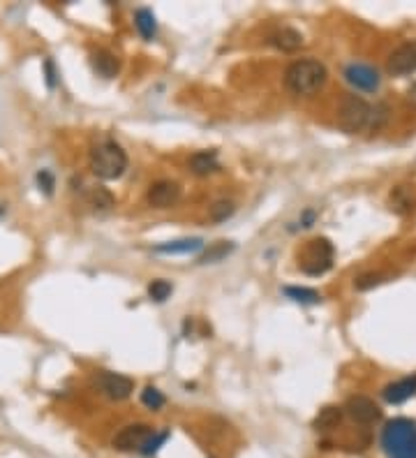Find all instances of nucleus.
I'll use <instances>...</instances> for the list:
<instances>
[{"instance_id":"1","label":"nucleus","mask_w":416,"mask_h":458,"mask_svg":"<svg viewBox=\"0 0 416 458\" xmlns=\"http://www.w3.org/2000/svg\"><path fill=\"white\" fill-rule=\"evenodd\" d=\"M388 121V107L384 102L370 104L363 97L349 95L340 107V130L347 134H361V132H377L382 130Z\"/></svg>"},{"instance_id":"2","label":"nucleus","mask_w":416,"mask_h":458,"mask_svg":"<svg viewBox=\"0 0 416 458\" xmlns=\"http://www.w3.org/2000/svg\"><path fill=\"white\" fill-rule=\"evenodd\" d=\"M379 447L386 458H416V421L407 417L386 421L379 435Z\"/></svg>"},{"instance_id":"3","label":"nucleus","mask_w":416,"mask_h":458,"mask_svg":"<svg viewBox=\"0 0 416 458\" xmlns=\"http://www.w3.org/2000/svg\"><path fill=\"white\" fill-rule=\"evenodd\" d=\"M329 82V70L314 58L294 60L285 72V86L294 95H314Z\"/></svg>"},{"instance_id":"4","label":"nucleus","mask_w":416,"mask_h":458,"mask_svg":"<svg viewBox=\"0 0 416 458\" xmlns=\"http://www.w3.org/2000/svg\"><path fill=\"white\" fill-rule=\"evenodd\" d=\"M128 153L114 139H102L90 148V169L102 181H116L128 169Z\"/></svg>"},{"instance_id":"5","label":"nucleus","mask_w":416,"mask_h":458,"mask_svg":"<svg viewBox=\"0 0 416 458\" xmlns=\"http://www.w3.org/2000/svg\"><path fill=\"white\" fill-rule=\"evenodd\" d=\"M333 266V246L329 239H314L307 244L301 262V271L307 276H322Z\"/></svg>"},{"instance_id":"6","label":"nucleus","mask_w":416,"mask_h":458,"mask_svg":"<svg viewBox=\"0 0 416 458\" xmlns=\"http://www.w3.org/2000/svg\"><path fill=\"white\" fill-rule=\"evenodd\" d=\"M342 77L345 82L361 93H377L379 86H382V77H379L377 67L368 65V62H349V65L342 70Z\"/></svg>"},{"instance_id":"7","label":"nucleus","mask_w":416,"mask_h":458,"mask_svg":"<svg viewBox=\"0 0 416 458\" xmlns=\"http://www.w3.org/2000/svg\"><path fill=\"white\" fill-rule=\"evenodd\" d=\"M153 433H155V430L148 424H130L114 435L111 445H114V449H119V452H141L143 445L153 437Z\"/></svg>"},{"instance_id":"8","label":"nucleus","mask_w":416,"mask_h":458,"mask_svg":"<svg viewBox=\"0 0 416 458\" xmlns=\"http://www.w3.org/2000/svg\"><path fill=\"white\" fill-rule=\"evenodd\" d=\"M95 384H97V389L102 391L106 398H111V400H125L134 391V382L130 380L128 375L109 373V371L99 373L95 377Z\"/></svg>"},{"instance_id":"9","label":"nucleus","mask_w":416,"mask_h":458,"mask_svg":"<svg viewBox=\"0 0 416 458\" xmlns=\"http://www.w3.org/2000/svg\"><path fill=\"white\" fill-rule=\"evenodd\" d=\"M386 70H388V75H393V77H407V75H412V72H416V40L400 44V47L388 56Z\"/></svg>"},{"instance_id":"10","label":"nucleus","mask_w":416,"mask_h":458,"mask_svg":"<svg viewBox=\"0 0 416 458\" xmlns=\"http://www.w3.org/2000/svg\"><path fill=\"white\" fill-rule=\"evenodd\" d=\"M345 412L361 426H370L382 419V410H379L377 403L370 400L368 396H351L345 405Z\"/></svg>"},{"instance_id":"11","label":"nucleus","mask_w":416,"mask_h":458,"mask_svg":"<svg viewBox=\"0 0 416 458\" xmlns=\"http://www.w3.org/2000/svg\"><path fill=\"white\" fill-rule=\"evenodd\" d=\"M146 200L153 209H169L180 200V185L174 181H158L148 187Z\"/></svg>"},{"instance_id":"12","label":"nucleus","mask_w":416,"mask_h":458,"mask_svg":"<svg viewBox=\"0 0 416 458\" xmlns=\"http://www.w3.org/2000/svg\"><path fill=\"white\" fill-rule=\"evenodd\" d=\"M414 393H416V375H407L391 384H386L382 389V398L386 403H391V405H400V403L410 400Z\"/></svg>"},{"instance_id":"13","label":"nucleus","mask_w":416,"mask_h":458,"mask_svg":"<svg viewBox=\"0 0 416 458\" xmlns=\"http://www.w3.org/2000/svg\"><path fill=\"white\" fill-rule=\"evenodd\" d=\"M90 65H93L95 75H99L102 79H114L121 70L119 58H116L111 51H104V49H99L90 56Z\"/></svg>"},{"instance_id":"14","label":"nucleus","mask_w":416,"mask_h":458,"mask_svg":"<svg viewBox=\"0 0 416 458\" xmlns=\"http://www.w3.org/2000/svg\"><path fill=\"white\" fill-rule=\"evenodd\" d=\"M218 169H220V160H218V153L215 151H199L190 158V172L197 174V176L215 174Z\"/></svg>"},{"instance_id":"15","label":"nucleus","mask_w":416,"mask_h":458,"mask_svg":"<svg viewBox=\"0 0 416 458\" xmlns=\"http://www.w3.org/2000/svg\"><path fill=\"white\" fill-rule=\"evenodd\" d=\"M268 42L280 51H296V49L303 47V35L298 33L296 28H289V26H285V28H278L273 35H270Z\"/></svg>"},{"instance_id":"16","label":"nucleus","mask_w":416,"mask_h":458,"mask_svg":"<svg viewBox=\"0 0 416 458\" xmlns=\"http://www.w3.org/2000/svg\"><path fill=\"white\" fill-rule=\"evenodd\" d=\"M204 248L202 239H178V241H167V244L155 246V253L162 255H190Z\"/></svg>"},{"instance_id":"17","label":"nucleus","mask_w":416,"mask_h":458,"mask_svg":"<svg viewBox=\"0 0 416 458\" xmlns=\"http://www.w3.org/2000/svg\"><path fill=\"white\" fill-rule=\"evenodd\" d=\"M342 415H345V410L338 408V405H327V408H322L319 415L314 417V421H312V428L319 430V433H329V430H333V428L340 426Z\"/></svg>"},{"instance_id":"18","label":"nucleus","mask_w":416,"mask_h":458,"mask_svg":"<svg viewBox=\"0 0 416 458\" xmlns=\"http://www.w3.org/2000/svg\"><path fill=\"white\" fill-rule=\"evenodd\" d=\"M134 26H137V31H139V35L143 40L155 38V33H158L155 14H153L150 10H146V7H141V10H137V14H134Z\"/></svg>"},{"instance_id":"19","label":"nucleus","mask_w":416,"mask_h":458,"mask_svg":"<svg viewBox=\"0 0 416 458\" xmlns=\"http://www.w3.org/2000/svg\"><path fill=\"white\" fill-rule=\"evenodd\" d=\"M285 294L292 301L303 303V305H310V303H319L322 301V294L310 290V287H285Z\"/></svg>"},{"instance_id":"20","label":"nucleus","mask_w":416,"mask_h":458,"mask_svg":"<svg viewBox=\"0 0 416 458\" xmlns=\"http://www.w3.org/2000/svg\"><path fill=\"white\" fill-rule=\"evenodd\" d=\"M88 197H90V204H93L95 209H99V211H106V209H111V206H114V195L102 185L90 187Z\"/></svg>"},{"instance_id":"21","label":"nucleus","mask_w":416,"mask_h":458,"mask_svg":"<svg viewBox=\"0 0 416 458\" xmlns=\"http://www.w3.org/2000/svg\"><path fill=\"white\" fill-rule=\"evenodd\" d=\"M141 403H143V405H146L148 410H162V408H165L167 398H165V393H162L160 389L146 387V389L141 391Z\"/></svg>"},{"instance_id":"22","label":"nucleus","mask_w":416,"mask_h":458,"mask_svg":"<svg viewBox=\"0 0 416 458\" xmlns=\"http://www.w3.org/2000/svg\"><path fill=\"white\" fill-rule=\"evenodd\" d=\"M171 292H174V287H171V283H167V280H153L148 285V296L153 301H158V303L167 301L171 296Z\"/></svg>"},{"instance_id":"23","label":"nucleus","mask_w":416,"mask_h":458,"mask_svg":"<svg viewBox=\"0 0 416 458\" xmlns=\"http://www.w3.org/2000/svg\"><path fill=\"white\" fill-rule=\"evenodd\" d=\"M234 211H236V206H234L231 202H224V200L215 202L211 206V218H213V222H224L227 218H231Z\"/></svg>"},{"instance_id":"24","label":"nucleus","mask_w":416,"mask_h":458,"mask_svg":"<svg viewBox=\"0 0 416 458\" xmlns=\"http://www.w3.org/2000/svg\"><path fill=\"white\" fill-rule=\"evenodd\" d=\"M167 440H169V430H162V433H153V437L148 440L146 445H143V449H141L139 454H143V456H153V454H155L162 445L167 442Z\"/></svg>"},{"instance_id":"25","label":"nucleus","mask_w":416,"mask_h":458,"mask_svg":"<svg viewBox=\"0 0 416 458\" xmlns=\"http://www.w3.org/2000/svg\"><path fill=\"white\" fill-rule=\"evenodd\" d=\"M38 185H40V192L44 195H53V187H56V178H53V174L49 172V169H40L38 172Z\"/></svg>"},{"instance_id":"26","label":"nucleus","mask_w":416,"mask_h":458,"mask_svg":"<svg viewBox=\"0 0 416 458\" xmlns=\"http://www.w3.org/2000/svg\"><path fill=\"white\" fill-rule=\"evenodd\" d=\"M231 250H234V246H227V244H218V246L211 248V250H208V253L202 257V262H204V264H208V262H215V259H222L224 255H229Z\"/></svg>"},{"instance_id":"27","label":"nucleus","mask_w":416,"mask_h":458,"mask_svg":"<svg viewBox=\"0 0 416 458\" xmlns=\"http://www.w3.org/2000/svg\"><path fill=\"white\" fill-rule=\"evenodd\" d=\"M382 283V278L375 276V273H368V276H361L358 280H356V287L358 290H368V287H373V285H379Z\"/></svg>"},{"instance_id":"28","label":"nucleus","mask_w":416,"mask_h":458,"mask_svg":"<svg viewBox=\"0 0 416 458\" xmlns=\"http://www.w3.org/2000/svg\"><path fill=\"white\" fill-rule=\"evenodd\" d=\"M44 70H47V84L49 88H56V70H53L51 60H44Z\"/></svg>"},{"instance_id":"29","label":"nucleus","mask_w":416,"mask_h":458,"mask_svg":"<svg viewBox=\"0 0 416 458\" xmlns=\"http://www.w3.org/2000/svg\"><path fill=\"white\" fill-rule=\"evenodd\" d=\"M314 218H317V213H314L312 209H307V211L301 215V224H303V227H312Z\"/></svg>"},{"instance_id":"30","label":"nucleus","mask_w":416,"mask_h":458,"mask_svg":"<svg viewBox=\"0 0 416 458\" xmlns=\"http://www.w3.org/2000/svg\"><path fill=\"white\" fill-rule=\"evenodd\" d=\"M3 213H5V206H3V204H0V215H3Z\"/></svg>"}]
</instances>
